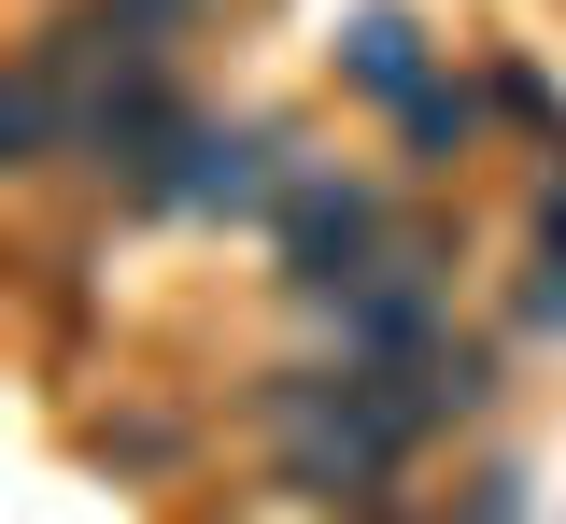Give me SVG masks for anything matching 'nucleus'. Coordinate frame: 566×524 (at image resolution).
Wrapping results in <instances>:
<instances>
[{
	"label": "nucleus",
	"mask_w": 566,
	"mask_h": 524,
	"mask_svg": "<svg viewBox=\"0 0 566 524\" xmlns=\"http://www.w3.org/2000/svg\"><path fill=\"white\" fill-rule=\"evenodd\" d=\"M255 426H270L283 482L326 496V511H382L397 468L424 453V411L397 369H270L255 382Z\"/></svg>",
	"instance_id": "1"
},
{
	"label": "nucleus",
	"mask_w": 566,
	"mask_h": 524,
	"mask_svg": "<svg viewBox=\"0 0 566 524\" xmlns=\"http://www.w3.org/2000/svg\"><path fill=\"white\" fill-rule=\"evenodd\" d=\"M382 227H397V199H382L368 170H297L270 199V241H283V284H297V298H340L354 270H382V255H397Z\"/></svg>",
	"instance_id": "2"
},
{
	"label": "nucleus",
	"mask_w": 566,
	"mask_h": 524,
	"mask_svg": "<svg viewBox=\"0 0 566 524\" xmlns=\"http://www.w3.org/2000/svg\"><path fill=\"white\" fill-rule=\"evenodd\" d=\"M297 170H312V156H283V128H255V114L212 128L199 114V143L170 156V185H156V213H270Z\"/></svg>",
	"instance_id": "3"
},
{
	"label": "nucleus",
	"mask_w": 566,
	"mask_h": 524,
	"mask_svg": "<svg viewBox=\"0 0 566 524\" xmlns=\"http://www.w3.org/2000/svg\"><path fill=\"white\" fill-rule=\"evenodd\" d=\"M326 57H340V85H354V99H382V114H411L424 85H439V43H424L411 14H354Z\"/></svg>",
	"instance_id": "4"
},
{
	"label": "nucleus",
	"mask_w": 566,
	"mask_h": 524,
	"mask_svg": "<svg viewBox=\"0 0 566 524\" xmlns=\"http://www.w3.org/2000/svg\"><path fill=\"white\" fill-rule=\"evenodd\" d=\"M482 114H495V85H424L411 114H397V170H411V185H453V170H468V156H482Z\"/></svg>",
	"instance_id": "5"
},
{
	"label": "nucleus",
	"mask_w": 566,
	"mask_h": 524,
	"mask_svg": "<svg viewBox=\"0 0 566 524\" xmlns=\"http://www.w3.org/2000/svg\"><path fill=\"white\" fill-rule=\"evenodd\" d=\"M85 29H99V43H114V57H185V43H199L212 29V0H85Z\"/></svg>",
	"instance_id": "6"
},
{
	"label": "nucleus",
	"mask_w": 566,
	"mask_h": 524,
	"mask_svg": "<svg viewBox=\"0 0 566 524\" xmlns=\"http://www.w3.org/2000/svg\"><path fill=\"white\" fill-rule=\"evenodd\" d=\"M524 326H538V340H566V270H538V284H524Z\"/></svg>",
	"instance_id": "7"
},
{
	"label": "nucleus",
	"mask_w": 566,
	"mask_h": 524,
	"mask_svg": "<svg viewBox=\"0 0 566 524\" xmlns=\"http://www.w3.org/2000/svg\"><path fill=\"white\" fill-rule=\"evenodd\" d=\"M524 227H538V255H553V270H566V170H553V185H538V213H524Z\"/></svg>",
	"instance_id": "8"
},
{
	"label": "nucleus",
	"mask_w": 566,
	"mask_h": 524,
	"mask_svg": "<svg viewBox=\"0 0 566 524\" xmlns=\"http://www.w3.org/2000/svg\"><path fill=\"white\" fill-rule=\"evenodd\" d=\"M354 524H439V511H397V496H382V511H354Z\"/></svg>",
	"instance_id": "9"
}]
</instances>
